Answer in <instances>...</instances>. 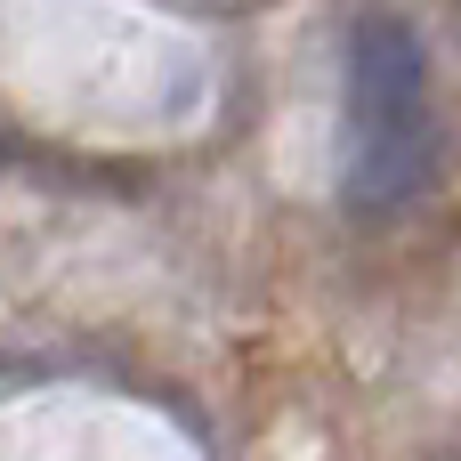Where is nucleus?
I'll list each match as a JSON object with an SVG mask.
<instances>
[{"label": "nucleus", "mask_w": 461, "mask_h": 461, "mask_svg": "<svg viewBox=\"0 0 461 461\" xmlns=\"http://www.w3.org/2000/svg\"><path fill=\"white\" fill-rule=\"evenodd\" d=\"M429 57L405 16H365L348 32V138H397L429 130Z\"/></svg>", "instance_id": "1"}, {"label": "nucleus", "mask_w": 461, "mask_h": 461, "mask_svg": "<svg viewBox=\"0 0 461 461\" xmlns=\"http://www.w3.org/2000/svg\"><path fill=\"white\" fill-rule=\"evenodd\" d=\"M429 178V130H397V138H348V211H397L413 186Z\"/></svg>", "instance_id": "2"}]
</instances>
